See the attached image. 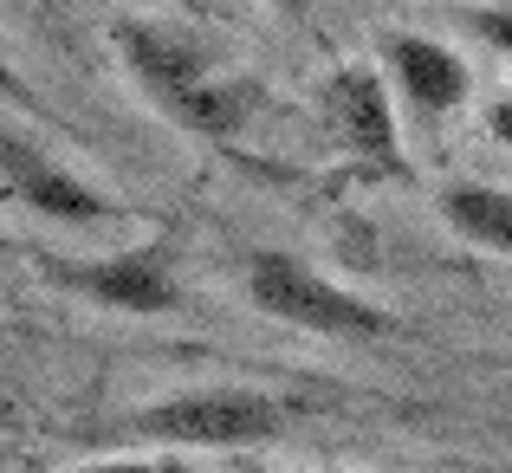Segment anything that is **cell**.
Listing matches in <instances>:
<instances>
[{
  "label": "cell",
  "mask_w": 512,
  "mask_h": 473,
  "mask_svg": "<svg viewBox=\"0 0 512 473\" xmlns=\"http://www.w3.org/2000/svg\"><path fill=\"white\" fill-rule=\"evenodd\" d=\"M111 46H117V65L130 72V85H137L175 130H188V137L227 143V137H240V130L253 124V111H260V78L234 72V65H227L201 33H188V26L117 20Z\"/></svg>",
  "instance_id": "1"
},
{
  "label": "cell",
  "mask_w": 512,
  "mask_h": 473,
  "mask_svg": "<svg viewBox=\"0 0 512 473\" xmlns=\"http://www.w3.org/2000/svg\"><path fill=\"white\" fill-rule=\"evenodd\" d=\"M292 428V402L253 383H195L169 389V396L130 409L111 422V441H137V448H266Z\"/></svg>",
  "instance_id": "2"
},
{
  "label": "cell",
  "mask_w": 512,
  "mask_h": 473,
  "mask_svg": "<svg viewBox=\"0 0 512 473\" xmlns=\"http://www.w3.org/2000/svg\"><path fill=\"white\" fill-rule=\"evenodd\" d=\"M240 286H247L253 312L292 324V331H312V337L370 344V337H389V331H396V318H389L376 299L338 286L331 273H318L312 260H299V253H286V247H260L247 260V273H240Z\"/></svg>",
  "instance_id": "3"
},
{
  "label": "cell",
  "mask_w": 512,
  "mask_h": 473,
  "mask_svg": "<svg viewBox=\"0 0 512 473\" xmlns=\"http://www.w3.org/2000/svg\"><path fill=\"white\" fill-rule=\"evenodd\" d=\"M0 201L39 214V221H59V227L124 221V208H117L91 175H78L65 156H52L13 111H0Z\"/></svg>",
  "instance_id": "4"
},
{
  "label": "cell",
  "mask_w": 512,
  "mask_h": 473,
  "mask_svg": "<svg viewBox=\"0 0 512 473\" xmlns=\"http://www.w3.org/2000/svg\"><path fill=\"white\" fill-rule=\"evenodd\" d=\"M39 273L59 292H72V299H85V305H104V312L156 318V312H175V305H182V279H175V260H169L163 240L117 247V253H98V260H59V253H46Z\"/></svg>",
  "instance_id": "5"
},
{
  "label": "cell",
  "mask_w": 512,
  "mask_h": 473,
  "mask_svg": "<svg viewBox=\"0 0 512 473\" xmlns=\"http://www.w3.org/2000/svg\"><path fill=\"white\" fill-rule=\"evenodd\" d=\"M318 111H325L331 143L376 175H402V130H396V98H389L383 72L376 65H338V72L318 85Z\"/></svg>",
  "instance_id": "6"
},
{
  "label": "cell",
  "mask_w": 512,
  "mask_h": 473,
  "mask_svg": "<svg viewBox=\"0 0 512 473\" xmlns=\"http://www.w3.org/2000/svg\"><path fill=\"white\" fill-rule=\"evenodd\" d=\"M376 72H383L389 98L402 104L409 117L435 124V117H454L474 91V72L467 59L448 46V39H428V33H376Z\"/></svg>",
  "instance_id": "7"
},
{
  "label": "cell",
  "mask_w": 512,
  "mask_h": 473,
  "mask_svg": "<svg viewBox=\"0 0 512 473\" xmlns=\"http://www.w3.org/2000/svg\"><path fill=\"white\" fill-rule=\"evenodd\" d=\"M435 208L467 247H487V253H506L512 260V188H500V182H448L435 195Z\"/></svg>",
  "instance_id": "8"
},
{
  "label": "cell",
  "mask_w": 512,
  "mask_h": 473,
  "mask_svg": "<svg viewBox=\"0 0 512 473\" xmlns=\"http://www.w3.org/2000/svg\"><path fill=\"white\" fill-rule=\"evenodd\" d=\"M461 26H467V33H480L487 46L512 52V0H493V7H461Z\"/></svg>",
  "instance_id": "9"
},
{
  "label": "cell",
  "mask_w": 512,
  "mask_h": 473,
  "mask_svg": "<svg viewBox=\"0 0 512 473\" xmlns=\"http://www.w3.org/2000/svg\"><path fill=\"white\" fill-rule=\"evenodd\" d=\"M65 473H188L182 461H143V454H124V461H78Z\"/></svg>",
  "instance_id": "10"
},
{
  "label": "cell",
  "mask_w": 512,
  "mask_h": 473,
  "mask_svg": "<svg viewBox=\"0 0 512 473\" xmlns=\"http://www.w3.org/2000/svg\"><path fill=\"white\" fill-rule=\"evenodd\" d=\"M0 104H33V85H26L20 65L7 59V39H0Z\"/></svg>",
  "instance_id": "11"
},
{
  "label": "cell",
  "mask_w": 512,
  "mask_h": 473,
  "mask_svg": "<svg viewBox=\"0 0 512 473\" xmlns=\"http://www.w3.org/2000/svg\"><path fill=\"white\" fill-rule=\"evenodd\" d=\"M487 137L500 143V150H512V91H506V98H493V111H487Z\"/></svg>",
  "instance_id": "12"
},
{
  "label": "cell",
  "mask_w": 512,
  "mask_h": 473,
  "mask_svg": "<svg viewBox=\"0 0 512 473\" xmlns=\"http://www.w3.org/2000/svg\"><path fill=\"white\" fill-rule=\"evenodd\" d=\"M273 7H279V13H292V20H299V13L312 7V0H273Z\"/></svg>",
  "instance_id": "13"
}]
</instances>
